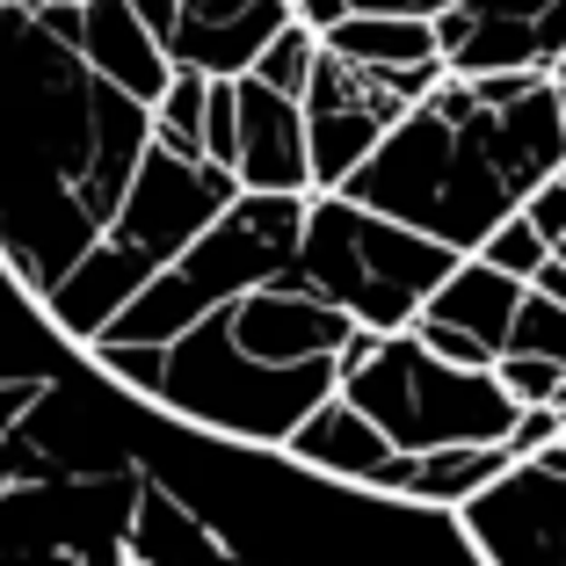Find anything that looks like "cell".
Here are the masks:
<instances>
[{"label": "cell", "instance_id": "1", "mask_svg": "<svg viewBox=\"0 0 566 566\" xmlns=\"http://www.w3.org/2000/svg\"><path fill=\"white\" fill-rule=\"evenodd\" d=\"M153 109L87 73L30 8H0V269L44 298L132 189Z\"/></svg>", "mask_w": 566, "mask_h": 566}, {"label": "cell", "instance_id": "5", "mask_svg": "<svg viewBox=\"0 0 566 566\" xmlns=\"http://www.w3.org/2000/svg\"><path fill=\"white\" fill-rule=\"evenodd\" d=\"M334 400H349L400 458H436V450H472L501 443L516 429L523 407L501 392L494 370H450L415 342V327L378 334V349L334 385Z\"/></svg>", "mask_w": 566, "mask_h": 566}, {"label": "cell", "instance_id": "16", "mask_svg": "<svg viewBox=\"0 0 566 566\" xmlns=\"http://www.w3.org/2000/svg\"><path fill=\"white\" fill-rule=\"evenodd\" d=\"M472 254H480L486 269H501V276L531 283V276H537V262H545L552 248H545V240L531 233V218L516 211V218H501V226H494V233H486V240H480V248H472Z\"/></svg>", "mask_w": 566, "mask_h": 566}, {"label": "cell", "instance_id": "14", "mask_svg": "<svg viewBox=\"0 0 566 566\" xmlns=\"http://www.w3.org/2000/svg\"><path fill=\"white\" fill-rule=\"evenodd\" d=\"M313 59H319V36L305 30V22H283V30L262 44V59H254L248 73H254L262 87H276V95L298 102V95H305V81H313Z\"/></svg>", "mask_w": 566, "mask_h": 566}, {"label": "cell", "instance_id": "9", "mask_svg": "<svg viewBox=\"0 0 566 566\" xmlns=\"http://www.w3.org/2000/svg\"><path fill=\"white\" fill-rule=\"evenodd\" d=\"M233 109H240V132H233V182L254 189V197H313L298 102L276 95V87H262L254 73H240V81H233Z\"/></svg>", "mask_w": 566, "mask_h": 566}, {"label": "cell", "instance_id": "8", "mask_svg": "<svg viewBox=\"0 0 566 566\" xmlns=\"http://www.w3.org/2000/svg\"><path fill=\"white\" fill-rule=\"evenodd\" d=\"M291 22V0H175L167 66H189L203 81H240L262 59V44Z\"/></svg>", "mask_w": 566, "mask_h": 566}, {"label": "cell", "instance_id": "18", "mask_svg": "<svg viewBox=\"0 0 566 566\" xmlns=\"http://www.w3.org/2000/svg\"><path fill=\"white\" fill-rule=\"evenodd\" d=\"M415 342L436 356V364H450V370H494V349H486V342H472V334L443 327V319H429V313L415 319Z\"/></svg>", "mask_w": 566, "mask_h": 566}, {"label": "cell", "instance_id": "11", "mask_svg": "<svg viewBox=\"0 0 566 566\" xmlns=\"http://www.w3.org/2000/svg\"><path fill=\"white\" fill-rule=\"evenodd\" d=\"M73 51L87 59V73H102V81L117 87V95H132V102H160V87H167V51L146 36V22L132 15V0H81V15H73V36H66Z\"/></svg>", "mask_w": 566, "mask_h": 566}, {"label": "cell", "instance_id": "28", "mask_svg": "<svg viewBox=\"0 0 566 566\" xmlns=\"http://www.w3.org/2000/svg\"><path fill=\"white\" fill-rule=\"evenodd\" d=\"M552 73H566V51H559V66H552Z\"/></svg>", "mask_w": 566, "mask_h": 566}, {"label": "cell", "instance_id": "26", "mask_svg": "<svg viewBox=\"0 0 566 566\" xmlns=\"http://www.w3.org/2000/svg\"><path fill=\"white\" fill-rule=\"evenodd\" d=\"M552 262H559V269H566V233H559V240H552Z\"/></svg>", "mask_w": 566, "mask_h": 566}, {"label": "cell", "instance_id": "15", "mask_svg": "<svg viewBox=\"0 0 566 566\" xmlns=\"http://www.w3.org/2000/svg\"><path fill=\"white\" fill-rule=\"evenodd\" d=\"M501 349L509 356H545V364L566 370V305L537 298L531 283H523V305H516V319H509V342H501Z\"/></svg>", "mask_w": 566, "mask_h": 566}, {"label": "cell", "instance_id": "7", "mask_svg": "<svg viewBox=\"0 0 566 566\" xmlns=\"http://www.w3.org/2000/svg\"><path fill=\"white\" fill-rule=\"evenodd\" d=\"M429 22L443 73H552L566 51V0H458Z\"/></svg>", "mask_w": 566, "mask_h": 566}, {"label": "cell", "instance_id": "4", "mask_svg": "<svg viewBox=\"0 0 566 566\" xmlns=\"http://www.w3.org/2000/svg\"><path fill=\"white\" fill-rule=\"evenodd\" d=\"M458 269V254L436 240L407 233L392 218L349 203L342 189H313L298 226V276L313 283L327 305L356 319L370 334L415 327V313L436 298V283Z\"/></svg>", "mask_w": 566, "mask_h": 566}, {"label": "cell", "instance_id": "17", "mask_svg": "<svg viewBox=\"0 0 566 566\" xmlns=\"http://www.w3.org/2000/svg\"><path fill=\"white\" fill-rule=\"evenodd\" d=\"M494 378H501V392H509L516 407H545L552 392H559L566 370L545 364V356H509V349H501V356H494Z\"/></svg>", "mask_w": 566, "mask_h": 566}, {"label": "cell", "instance_id": "21", "mask_svg": "<svg viewBox=\"0 0 566 566\" xmlns=\"http://www.w3.org/2000/svg\"><path fill=\"white\" fill-rule=\"evenodd\" d=\"M458 0H349V15H443Z\"/></svg>", "mask_w": 566, "mask_h": 566}, {"label": "cell", "instance_id": "20", "mask_svg": "<svg viewBox=\"0 0 566 566\" xmlns=\"http://www.w3.org/2000/svg\"><path fill=\"white\" fill-rule=\"evenodd\" d=\"M36 392H44V370H0V436L36 407Z\"/></svg>", "mask_w": 566, "mask_h": 566}, {"label": "cell", "instance_id": "24", "mask_svg": "<svg viewBox=\"0 0 566 566\" xmlns=\"http://www.w3.org/2000/svg\"><path fill=\"white\" fill-rule=\"evenodd\" d=\"M552 95H559V132H566V73H552Z\"/></svg>", "mask_w": 566, "mask_h": 566}, {"label": "cell", "instance_id": "27", "mask_svg": "<svg viewBox=\"0 0 566 566\" xmlns=\"http://www.w3.org/2000/svg\"><path fill=\"white\" fill-rule=\"evenodd\" d=\"M0 8H36V0H0Z\"/></svg>", "mask_w": 566, "mask_h": 566}, {"label": "cell", "instance_id": "13", "mask_svg": "<svg viewBox=\"0 0 566 566\" xmlns=\"http://www.w3.org/2000/svg\"><path fill=\"white\" fill-rule=\"evenodd\" d=\"M319 51L364 73H415L436 59V22L429 15H342L319 36Z\"/></svg>", "mask_w": 566, "mask_h": 566}, {"label": "cell", "instance_id": "25", "mask_svg": "<svg viewBox=\"0 0 566 566\" xmlns=\"http://www.w3.org/2000/svg\"><path fill=\"white\" fill-rule=\"evenodd\" d=\"M545 407H552V415H559V421H566V378H559V392H552V400H545Z\"/></svg>", "mask_w": 566, "mask_h": 566}, {"label": "cell", "instance_id": "6", "mask_svg": "<svg viewBox=\"0 0 566 566\" xmlns=\"http://www.w3.org/2000/svg\"><path fill=\"white\" fill-rule=\"evenodd\" d=\"M407 117V102L364 66H342L319 51L313 81L298 95V124H305V167H313V189H342L356 175L370 146H378L392 124Z\"/></svg>", "mask_w": 566, "mask_h": 566}, {"label": "cell", "instance_id": "23", "mask_svg": "<svg viewBox=\"0 0 566 566\" xmlns=\"http://www.w3.org/2000/svg\"><path fill=\"white\" fill-rule=\"evenodd\" d=\"M531 291H537V298H552V305H566V269H559V262H552V254H545V262H537V276H531Z\"/></svg>", "mask_w": 566, "mask_h": 566}, {"label": "cell", "instance_id": "22", "mask_svg": "<svg viewBox=\"0 0 566 566\" xmlns=\"http://www.w3.org/2000/svg\"><path fill=\"white\" fill-rule=\"evenodd\" d=\"M342 15H349V0H291V22H305L313 36H327Z\"/></svg>", "mask_w": 566, "mask_h": 566}, {"label": "cell", "instance_id": "3", "mask_svg": "<svg viewBox=\"0 0 566 566\" xmlns=\"http://www.w3.org/2000/svg\"><path fill=\"white\" fill-rule=\"evenodd\" d=\"M233 197H240L233 167H211V160H197V153H175V146H160V138H146V153H138V167H132V189H124V203L109 211L102 240L36 298L44 327L59 334L66 349H87L153 276H167V269L211 233L218 211Z\"/></svg>", "mask_w": 566, "mask_h": 566}, {"label": "cell", "instance_id": "12", "mask_svg": "<svg viewBox=\"0 0 566 566\" xmlns=\"http://www.w3.org/2000/svg\"><path fill=\"white\" fill-rule=\"evenodd\" d=\"M523 305V283L501 276V269H486L480 254H458V269H450L443 283H436V298L421 305L429 319H443V327L472 334V342H486V349L501 356V342H509V319H516ZM415 313V319H421Z\"/></svg>", "mask_w": 566, "mask_h": 566}, {"label": "cell", "instance_id": "10", "mask_svg": "<svg viewBox=\"0 0 566 566\" xmlns=\"http://www.w3.org/2000/svg\"><path fill=\"white\" fill-rule=\"evenodd\" d=\"M283 450H291L298 465L327 472V480H349V486H378V494H407V486H415V458H400L349 400H319L313 415L291 429Z\"/></svg>", "mask_w": 566, "mask_h": 566}, {"label": "cell", "instance_id": "19", "mask_svg": "<svg viewBox=\"0 0 566 566\" xmlns=\"http://www.w3.org/2000/svg\"><path fill=\"white\" fill-rule=\"evenodd\" d=\"M523 218H531V233H537V240L552 248V240L566 233V175H552V182H537L531 197H523Z\"/></svg>", "mask_w": 566, "mask_h": 566}, {"label": "cell", "instance_id": "2", "mask_svg": "<svg viewBox=\"0 0 566 566\" xmlns=\"http://www.w3.org/2000/svg\"><path fill=\"white\" fill-rule=\"evenodd\" d=\"M552 175H566V132L552 81H537L516 102H480L458 73H443L356 160L342 197L450 254H472Z\"/></svg>", "mask_w": 566, "mask_h": 566}]
</instances>
